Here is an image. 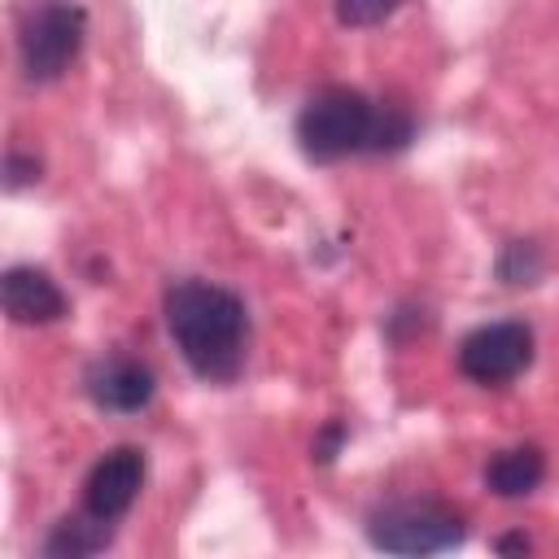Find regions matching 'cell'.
I'll return each instance as SVG.
<instances>
[{"mask_svg": "<svg viewBox=\"0 0 559 559\" xmlns=\"http://www.w3.org/2000/svg\"><path fill=\"white\" fill-rule=\"evenodd\" d=\"M162 310L175 349L201 380L227 384L240 376L249 349V310L231 288L210 280H179L166 288Z\"/></svg>", "mask_w": 559, "mask_h": 559, "instance_id": "obj_1", "label": "cell"}, {"mask_svg": "<svg viewBox=\"0 0 559 559\" xmlns=\"http://www.w3.org/2000/svg\"><path fill=\"white\" fill-rule=\"evenodd\" d=\"M376 118H380V105H371L358 87H341V83L319 87L297 114L301 153L310 162H336L358 148H371Z\"/></svg>", "mask_w": 559, "mask_h": 559, "instance_id": "obj_2", "label": "cell"}, {"mask_svg": "<svg viewBox=\"0 0 559 559\" xmlns=\"http://www.w3.org/2000/svg\"><path fill=\"white\" fill-rule=\"evenodd\" d=\"M463 537H467L463 515L432 498L384 502L367 515V542L389 555H441L463 546Z\"/></svg>", "mask_w": 559, "mask_h": 559, "instance_id": "obj_3", "label": "cell"}, {"mask_svg": "<svg viewBox=\"0 0 559 559\" xmlns=\"http://www.w3.org/2000/svg\"><path fill=\"white\" fill-rule=\"evenodd\" d=\"M87 35V13L74 0H44L17 35V52H22V70L35 83L61 79L70 70V61L79 57Z\"/></svg>", "mask_w": 559, "mask_h": 559, "instance_id": "obj_4", "label": "cell"}, {"mask_svg": "<svg viewBox=\"0 0 559 559\" xmlns=\"http://www.w3.org/2000/svg\"><path fill=\"white\" fill-rule=\"evenodd\" d=\"M533 362V328L520 319L485 323L463 336L459 345V371L476 384H511Z\"/></svg>", "mask_w": 559, "mask_h": 559, "instance_id": "obj_5", "label": "cell"}, {"mask_svg": "<svg viewBox=\"0 0 559 559\" xmlns=\"http://www.w3.org/2000/svg\"><path fill=\"white\" fill-rule=\"evenodd\" d=\"M144 489V454L135 445H118L105 459H96V467L83 480V511H92L96 520H122L131 511V502Z\"/></svg>", "mask_w": 559, "mask_h": 559, "instance_id": "obj_6", "label": "cell"}, {"mask_svg": "<svg viewBox=\"0 0 559 559\" xmlns=\"http://www.w3.org/2000/svg\"><path fill=\"white\" fill-rule=\"evenodd\" d=\"M157 393V380L144 362L135 358H100L92 362L87 371V397L100 406V411H118V415H135L153 402Z\"/></svg>", "mask_w": 559, "mask_h": 559, "instance_id": "obj_7", "label": "cell"}, {"mask_svg": "<svg viewBox=\"0 0 559 559\" xmlns=\"http://www.w3.org/2000/svg\"><path fill=\"white\" fill-rule=\"evenodd\" d=\"M0 297L13 323H52L66 314V293L39 266H9L0 280Z\"/></svg>", "mask_w": 559, "mask_h": 559, "instance_id": "obj_8", "label": "cell"}, {"mask_svg": "<svg viewBox=\"0 0 559 559\" xmlns=\"http://www.w3.org/2000/svg\"><path fill=\"white\" fill-rule=\"evenodd\" d=\"M546 476V454L537 445H511V450H498L485 467V485L498 493V498H524L542 485Z\"/></svg>", "mask_w": 559, "mask_h": 559, "instance_id": "obj_9", "label": "cell"}, {"mask_svg": "<svg viewBox=\"0 0 559 559\" xmlns=\"http://www.w3.org/2000/svg\"><path fill=\"white\" fill-rule=\"evenodd\" d=\"M109 542H114V524H109V520H96L92 511H83V515L57 520L39 550H44L48 559H87V555L105 550Z\"/></svg>", "mask_w": 559, "mask_h": 559, "instance_id": "obj_10", "label": "cell"}, {"mask_svg": "<svg viewBox=\"0 0 559 559\" xmlns=\"http://www.w3.org/2000/svg\"><path fill=\"white\" fill-rule=\"evenodd\" d=\"M498 275H502V284H533L542 275V249L533 240L507 245V253L498 258Z\"/></svg>", "mask_w": 559, "mask_h": 559, "instance_id": "obj_11", "label": "cell"}, {"mask_svg": "<svg viewBox=\"0 0 559 559\" xmlns=\"http://www.w3.org/2000/svg\"><path fill=\"white\" fill-rule=\"evenodd\" d=\"M411 131H415V122H411V114H406L402 105H380L371 148H376V153H393V148H402V144L411 140Z\"/></svg>", "mask_w": 559, "mask_h": 559, "instance_id": "obj_12", "label": "cell"}, {"mask_svg": "<svg viewBox=\"0 0 559 559\" xmlns=\"http://www.w3.org/2000/svg\"><path fill=\"white\" fill-rule=\"evenodd\" d=\"M397 9H402V0H336V22L341 26H376Z\"/></svg>", "mask_w": 559, "mask_h": 559, "instance_id": "obj_13", "label": "cell"}, {"mask_svg": "<svg viewBox=\"0 0 559 559\" xmlns=\"http://www.w3.org/2000/svg\"><path fill=\"white\" fill-rule=\"evenodd\" d=\"M35 179H39V162L35 157H22V153H9V188L35 183Z\"/></svg>", "mask_w": 559, "mask_h": 559, "instance_id": "obj_14", "label": "cell"}, {"mask_svg": "<svg viewBox=\"0 0 559 559\" xmlns=\"http://www.w3.org/2000/svg\"><path fill=\"white\" fill-rule=\"evenodd\" d=\"M341 437H345V428H341V424H328V428H323V437L314 441V459H319V463H328V459L341 450Z\"/></svg>", "mask_w": 559, "mask_h": 559, "instance_id": "obj_15", "label": "cell"}, {"mask_svg": "<svg viewBox=\"0 0 559 559\" xmlns=\"http://www.w3.org/2000/svg\"><path fill=\"white\" fill-rule=\"evenodd\" d=\"M493 550H502V555L520 550V555H524V550H528V537H498V542H493Z\"/></svg>", "mask_w": 559, "mask_h": 559, "instance_id": "obj_16", "label": "cell"}]
</instances>
